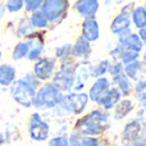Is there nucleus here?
I'll return each instance as SVG.
<instances>
[{
    "label": "nucleus",
    "mask_w": 146,
    "mask_h": 146,
    "mask_svg": "<svg viewBox=\"0 0 146 146\" xmlns=\"http://www.w3.org/2000/svg\"><path fill=\"white\" fill-rule=\"evenodd\" d=\"M137 100L140 101V104H141L142 106H145V105H146V91L137 94Z\"/></svg>",
    "instance_id": "nucleus-38"
},
{
    "label": "nucleus",
    "mask_w": 146,
    "mask_h": 146,
    "mask_svg": "<svg viewBox=\"0 0 146 146\" xmlns=\"http://www.w3.org/2000/svg\"><path fill=\"white\" fill-rule=\"evenodd\" d=\"M122 53H123V48H122L119 44H117V46L113 49V50L110 51V55L113 56V59L115 62H118L119 59H121V55H122Z\"/></svg>",
    "instance_id": "nucleus-35"
},
{
    "label": "nucleus",
    "mask_w": 146,
    "mask_h": 146,
    "mask_svg": "<svg viewBox=\"0 0 146 146\" xmlns=\"http://www.w3.org/2000/svg\"><path fill=\"white\" fill-rule=\"evenodd\" d=\"M118 44L123 49H129V50H133L136 53H140L142 50V48H144V44H142L141 38L139 37V35L137 33H132L129 28L119 35Z\"/></svg>",
    "instance_id": "nucleus-11"
},
{
    "label": "nucleus",
    "mask_w": 146,
    "mask_h": 146,
    "mask_svg": "<svg viewBox=\"0 0 146 146\" xmlns=\"http://www.w3.org/2000/svg\"><path fill=\"white\" fill-rule=\"evenodd\" d=\"M109 66H110V62H109V60H101V62H99V63L96 64L94 68L90 69V71H91L90 74L92 76V77H96V78L103 77V76L105 74L106 72H108Z\"/></svg>",
    "instance_id": "nucleus-25"
},
{
    "label": "nucleus",
    "mask_w": 146,
    "mask_h": 146,
    "mask_svg": "<svg viewBox=\"0 0 146 146\" xmlns=\"http://www.w3.org/2000/svg\"><path fill=\"white\" fill-rule=\"evenodd\" d=\"M146 132V121H141L139 118H133L124 124L122 129L121 141L123 146L131 145L135 140H137L142 133Z\"/></svg>",
    "instance_id": "nucleus-8"
},
{
    "label": "nucleus",
    "mask_w": 146,
    "mask_h": 146,
    "mask_svg": "<svg viewBox=\"0 0 146 146\" xmlns=\"http://www.w3.org/2000/svg\"><path fill=\"white\" fill-rule=\"evenodd\" d=\"M28 51H30V44H28V41H19L12 51L13 60H21V59L26 58L28 55Z\"/></svg>",
    "instance_id": "nucleus-22"
},
{
    "label": "nucleus",
    "mask_w": 146,
    "mask_h": 146,
    "mask_svg": "<svg viewBox=\"0 0 146 146\" xmlns=\"http://www.w3.org/2000/svg\"><path fill=\"white\" fill-rule=\"evenodd\" d=\"M44 0H23V4H25L26 12L28 13H33L36 10H38L42 5Z\"/></svg>",
    "instance_id": "nucleus-29"
},
{
    "label": "nucleus",
    "mask_w": 146,
    "mask_h": 146,
    "mask_svg": "<svg viewBox=\"0 0 146 146\" xmlns=\"http://www.w3.org/2000/svg\"><path fill=\"white\" fill-rule=\"evenodd\" d=\"M99 0H77L74 10L85 18H92L99 10Z\"/></svg>",
    "instance_id": "nucleus-14"
},
{
    "label": "nucleus",
    "mask_w": 146,
    "mask_h": 146,
    "mask_svg": "<svg viewBox=\"0 0 146 146\" xmlns=\"http://www.w3.org/2000/svg\"><path fill=\"white\" fill-rule=\"evenodd\" d=\"M135 108V104L132 100L129 99H123V100H119V103L114 106V119L115 121H121V119L126 118Z\"/></svg>",
    "instance_id": "nucleus-18"
},
{
    "label": "nucleus",
    "mask_w": 146,
    "mask_h": 146,
    "mask_svg": "<svg viewBox=\"0 0 146 146\" xmlns=\"http://www.w3.org/2000/svg\"><path fill=\"white\" fill-rule=\"evenodd\" d=\"M62 98H63V91L59 90L54 83L49 82L38 87V90L36 91V96L32 106L37 110L53 109L60 103Z\"/></svg>",
    "instance_id": "nucleus-2"
},
{
    "label": "nucleus",
    "mask_w": 146,
    "mask_h": 146,
    "mask_svg": "<svg viewBox=\"0 0 146 146\" xmlns=\"http://www.w3.org/2000/svg\"><path fill=\"white\" fill-rule=\"evenodd\" d=\"M9 87L10 96L18 105L23 106V108H31L32 106L37 90H35L31 85H28L23 78L15 80Z\"/></svg>",
    "instance_id": "nucleus-4"
},
{
    "label": "nucleus",
    "mask_w": 146,
    "mask_h": 146,
    "mask_svg": "<svg viewBox=\"0 0 146 146\" xmlns=\"http://www.w3.org/2000/svg\"><path fill=\"white\" fill-rule=\"evenodd\" d=\"M113 82L117 86V88L119 90V92L122 94V96H128L131 94V90H132L131 81H129V78L124 73L113 77Z\"/></svg>",
    "instance_id": "nucleus-19"
},
{
    "label": "nucleus",
    "mask_w": 146,
    "mask_h": 146,
    "mask_svg": "<svg viewBox=\"0 0 146 146\" xmlns=\"http://www.w3.org/2000/svg\"><path fill=\"white\" fill-rule=\"evenodd\" d=\"M111 146H118V145H111Z\"/></svg>",
    "instance_id": "nucleus-44"
},
{
    "label": "nucleus",
    "mask_w": 146,
    "mask_h": 146,
    "mask_svg": "<svg viewBox=\"0 0 146 146\" xmlns=\"http://www.w3.org/2000/svg\"><path fill=\"white\" fill-rule=\"evenodd\" d=\"M139 55H140V53H136V51L129 50V49H123V53H122L119 60H121L122 64L127 66V64L132 63V62H136L139 59Z\"/></svg>",
    "instance_id": "nucleus-26"
},
{
    "label": "nucleus",
    "mask_w": 146,
    "mask_h": 146,
    "mask_svg": "<svg viewBox=\"0 0 146 146\" xmlns=\"http://www.w3.org/2000/svg\"><path fill=\"white\" fill-rule=\"evenodd\" d=\"M28 19H30L31 26L35 27V28H46L49 26L48 18L41 13V10H36V12H33Z\"/></svg>",
    "instance_id": "nucleus-23"
},
{
    "label": "nucleus",
    "mask_w": 146,
    "mask_h": 146,
    "mask_svg": "<svg viewBox=\"0 0 146 146\" xmlns=\"http://www.w3.org/2000/svg\"><path fill=\"white\" fill-rule=\"evenodd\" d=\"M82 146H100V141L95 136H81Z\"/></svg>",
    "instance_id": "nucleus-31"
},
{
    "label": "nucleus",
    "mask_w": 146,
    "mask_h": 146,
    "mask_svg": "<svg viewBox=\"0 0 146 146\" xmlns=\"http://www.w3.org/2000/svg\"><path fill=\"white\" fill-rule=\"evenodd\" d=\"M144 63L146 64V51H145V53H144Z\"/></svg>",
    "instance_id": "nucleus-41"
},
{
    "label": "nucleus",
    "mask_w": 146,
    "mask_h": 146,
    "mask_svg": "<svg viewBox=\"0 0 146 146\" xmlns=\"http://www.w3.org/2000/svg\"><path fill=\"white\" fill-rule=\"evenodd\" d=\"M23 80H25L28 85L32 86L35 90H38V87H40V81L35 77V74H33V73H27V74L23 77Z\"/></svg>",
    "instance_id": "nucleus-33"
},
{
    "label": "nucleus",
    "mask_w": 146,
    "mask_h": 146,
    "mask_svg": "<svg viewBox=\"0 0 146 146\" xmlns=\"http://www.w3.org/2000/svg\"><path fill=\"white\" fill-rule=\"evenodd\" d=\"M0 1H1V0H0Z\"/></svg>",
    "instance_id": "nucleus-46"
},
{
    "label": "nucleus",
    "mask_w": 146,
    "mask_h": 146,
    "mask_svg": "<svg viewBox=\"0 0 146 146\" xmlns=\"http://www.w3.org/2000/svg\"><path fill=\"white\" fill-rule=\"evenodd\" d=\"M128 146H146V132L145 133H142L139 139L135 140V141L132 142L131 145H128Z\"/></svg>",
    "instance_id": "nucleus-37"
},
{
    "label": "nucleus",
    "mask_w": 146,
    "mask_h": 146,
    "mask_svg": "<svg viewBox=\"0 0 146 146\" xmlns=\"http://www.w3.org/2000/svg\"><path fill=\"white\" fill-rule=\"evenodd\" d=\"M124 74L128 78H131V80L137 81L140 78V76L142 74V63L136 60V62H132V63L127 64L126 68H124Z\"/></svg>",
    "instance_id": "nucleus-21"
},
{
    "label": "nucleus",
    "mask_w": 146,
    "mask_h": 146,
    "mask_svg": "<svg viewBox=\"0 0 146 146\" xmlns=\"http://www.w3.org/2000/svg\"><path fill=\"white\" fill-rule=\"evenodd\" d=\"M139 37L141 38L142 44H144V45H146V27H145V28H141V30H140V32H139Z\"/></svg>",
    "instance_id": "nucleus-39"
},
{
    "label": "nucleus",
    "mask_w": 146,
    "mask_h": 146,
    "mask_svg": "<svg viewBox=\"0 0 146 146\" xmlns=\"http://www.w3.org/2000/svg\"><path fill=\"white\" fill-rule=\"evenodd\" d=\"M132 7H133V4L126 5V7L121 10V13L114 17L113 22H111V25H110L111 33L119 36L122 32H124L126 30L129 28V26H131V13H132V10H133V9H131Z\"/></svg>",
    "instance_id": "nucleus-9"
},
{
    "label": "nucleus",
    "mask_w": 146,
    "mask_h": 146,
    "mask_svg": "<svg viewBox=\"0 0 146 146\" xmlns=\"http://www.w3.org/2000/svg\"><path fill=\"white\" fill-rule=\"evenodd\" d=\"M17 72L15 68L10 64H0V86L3 87H9L15 81Z\"/></svg>",
    "instance_id": "nucleus-17"
},
{
    "label": "nucleus",
    "mask_w": 146,
    "mask_h": 146,
    "mask_svg": "<svg viewBox=\"0 0 146 146\" xmlns=\"http://www.w3.org/2000/svg\"><path fill=\"white\" fill-rule=\"evenodd\" d=\"M5 12H7V8H5V4H3V3H0V18L4 17Z\"/></svg>",
    "instance_id": "nucleus-40"
},
{
    "label": "nucleus",
    "mask_w": 146,
    "mask_h": 146,
    "mask_svg": "<svg viewBox=\"0 0 146 146\" xmlns=\"http://www.w3.org/2000/svg\"><path fill=\"white\" fill-rule=\"evenodd\" d=\"M109 114L100 109L81 117L74 124V129L81 136H99L109 128Z\"/></svg>",
    "instance_id": "nucleus-1"
},
{
    "label": "nucleus",
    "mask_w": 146,
    "mask_h": 146,
    "mask_svg": "<svg viewBox=\"0 0 146 146\" xmlns=\"http://www.w3.org/2000/svg\"><path fill=\"white\" fill-rule=\"evenodd\" d=\"M144 8H145V9H146V3H145V7H144Z\"/></svg>",
    "instance_id": "nucleus-43"
},
{
    "label": "nucleus",
    "mask_w": 146,
    "mask_h": 146,
    "mask_svg": "<svg viewBox=\"0 0 146 146\" xmlns=\"http://www.w3.org/2000/svg\"><path fill=\"white\" fill-rule=\"evenodd\" d=\"M68 140H69V146H82L81 145V135L77 133L76 131L68 137Z\"/></svg>",
    "instance_id": "nucleus-34"
},
{
    "label": "nucleus",
    "mask_w": 146,
    "mask_h": 146,
    "mask_svg": "<svg viewBox=\"0 0 146 146\" xmlns=\"http://www.w3.org/2000/svg\"><path fill=\"white\" fill-rule=\"evenodd\" d=\"M48 146H69V140L67 136H55L48 141Z\"/></svg>",
    "instance_id": "nucleus-30"
},
{
    "label": "nucleus",
    "mask_w": 146,
    "mask_h": 146,
    "mask_svg": "<svg viewBox=\"0 0 146 146\" xmlns=\"http://www.w3.org/2000/svg\"><path fill=\"white\" fill-rule=\"evenodd\" d=\"M90 53H91L90 42L87 40H85L82 36L77 37L74 45L72 46V55L77 59H83V58H87Z\"/></svg>",
    "instance_id": "nucleus-16"
},
{
    "label": "nucleus",
    "mask_w": 146,
    "mask_h": 146,
    "mask_svg": "<svg viewBox=\"0 0 146 146\" xmlns=\"http://www.w3.org/2000/svg\"><path fill=\"white\" fill-rule=\"evenodd\" d=\"M88 95L86 92H69L63 95L60 103L55 106L62 113L66 114H82L85 111L86 106L88 105Z\"/></svg>",
    "instance_id": "nucleus-3"
},
{
    "label": "nucleus",
    "mask_w": 146,
    "mask_h": 146,
    "mask_svg": "<svg viewBox=\"0 0 146 146\" xmlns=\"http://www.w3.org/2000/svg\"><path fill=\"white\" fill-rule=\"evenodd\" d=\"M68 7V0H44L40 9L49 22H56L67 14Z\"/></svg>",
    "instance_id": "nucleus-7"
},
{
    "label": "nucleus",
    "mask_w": 146,
    "mask_h": 146,
    "mask_svg": "<svg viewBox=\"0 0 146 146\" xmlns=\"http://www.w3.org/2000/svg\"><path fill=\"white\" fill-rule=\"evenodd\" d=\"M1 56H3V53H1V50H0V60H1Z\"/></svg>",
    "instance_id": "nucleus-42"
},
{
    "label": "nucleus",
    "mask_w": 146,
    "mask_h": 146,
    "mask_svg": "<svg viewBox=\"0 0 146 146\" xmlns=\"http://www.w3.org/2000/svg\"><path fill=\"white\" fill-rule=\"evenodd\" d=\"M32 32V26L30 23L28 18H22L18 23V27L15 28V35L17 37L22 38V37H27L30 33Z\"/></svg>",
    "instance_id": "nucleus-24"
},
{
    "label": "nucleus",
    "mask_w": 146,
    "mask_h": 146,
    "mask_svg": "<svg viewBox=\"0 0 146 146\" xmlns=\"http://www.w3.org/2000/svg\"><path fill=\"white\" fill-rule=\"evenodd\" d=\"M27 131L31 140L36 142H44L50 136V126L48 122L44 121L38 111H35L30 115L27 122Z\"/></svg>",
    "instance_id": "nucleus-5"
},
{
    "label": "nucleus",
    "mask_w": 146,
    "mask_h": 146,
    "mask_svg": "<svg viewBox=\"0 0 146 146\" xmlns=\"http://www.w3.org/2000/svg\"><path fill=\"white\" fill-rule=\"evenodd\" d=\"M108 71L113 77H115V76H118V74H122L124 71V68H123V64H122L121 62H115L114 64H110V66H109Z\"/></svg>",
    "instance_id": "nucleus-32"
},
{
    "label": "nucleus",
    "mask_w": 146,
    "mask_h": 146,
    "mask_svg": "<svg viewBox=\"0 0 146 146\" xmlns=\"http://www.w3.org/2000/svg\"><path fill=\"white\" fill-rule=\"evenodd\" d=\"M121 98H122V94L119 92L118 88L110 87L108 90V92L103 96V99L99 101V105H100L105 111L111 110V109H114V106L119 103Z\"/></svg>",
    "instance_id": "nucleus-15"
},
{
    "label": "nucleus",
    "mask_w": 146,
    "mask_h": 146,
    "mask_svg": "<svg viewBox=\"0 0 146 146\" xmlns=\"http://www.w3.org/2000/svg\"><path fill=\"white\" fill-rule=\"evenodd\" d=\"M100 36V27L95 18H85L82 22V37L88 42L96 41Z\"/></svg>",
    "instance_id": "nucleus-13"
},
{
    "label": "nucleus",
    "mask_w": 146,
    "mask_h": 146,
    "mask_svg": "<svg viewBox=\"0 0 146 146\" xmlns=\"http://www.w3.org/2000/svg\"><path fill=\"white\" fill-rule=\"evenodd\" d=\"M144 108H145V110H146V105H145V106H144Z\"/></svg>",
    "instance_id": "nucleus-45"
},
{
    "label": "nucleus",
    "mask_w": 146,
    "mask_h": 146,
    "mask_svg": "<svg viewBox=\"0 0 146 146\" xmlns=\"http://www.w3.org/2000/svg\"><path fill=\"white\" fill-rule=\"evenodd\" d=\"M109 88H110V81L106 77H99L98 80L92 83V86L90 87L88 99H90L91 101H94V103L99 104V101L108 92Z\"/></svg>",
    "instance_id": "nucleus-12"
},
{
    "label": "nucleus",
    "mask_w": 146,
    "mask_h": 146,
    "mask_svg": "<svg viewBox=\"0 0 146 146\" xmlns=\"http://www.w3.org/2000/svg\"><path fill=\"white\" fill-rule=\"evenodd\" d=\"M135 91H136V94L146 91V80H137V83L135 86Z\"/></svg>",
    "instance_id": "nucleus-36"
},
{
    "label": "nucleus",
    "mask_w": 146,
    "mask_h": 146,
    "mask_svg": "<svg viewBox=\"0 0 146 146\" xmlns=\"http://www.w3.org/2000/svg\"><path fill=\"white\" fill-rule=\"evenodd\" d=\"M132 22L139 30L146 27V9L144 7H137L132 10Z\"/></svg>",
    "instance_id": "nucleus-20"
},
{
    "label": "nucleus",
    "mask_w": 146,
    "mask_h": 146,
    "mask_svg": "<svg viewBox=\"0 0 146 146\" xmlns=\"http://www.w3.org/2000/svg\"><path fill=\"white\" fill-rule=\"evenodd\" d=\"M56 60L54 58H41L33 66V74L38 81H48L54 74Z\"/></svg>",
    "instance_id": "nucleus-10"
},
{
    "label": "nucleus",
    "mask_w": 146,
    "mask_h": 146,
    "mask_svg": "<svg viewBox=\"0 0 146 146\" xmlns=\"http://www.w3.org/2000/svg\"><path fill=\"white\" fill-rule=\"evenodd\" d=\"M77 64L71 62V59L64 58L62 63L60 71H58L54 74L53 82L60 91H71L74 83V71Z\"/></svg>",
    "instance_id": "nucleus-6"
},
{
    "label": "nucleus",
    "mask_w": 146,
    "mask_h": 146,
    "mask_svg": "<svg viewBox=\"0 0 146 146\" xmlns=\"http://www.w3.org/2000/svg\"><path fill=\"white\" fill-rule=\"evenodd\" d=\"M25 4H23V0H7L5 3V8H7V12L9 13H18L23 9Z\"/></svg>",
    "instance_id": "nucleus-27"
},
{
    "label": "nucleus",
    "mask_w": 146,
    "mask_h": 146,
    "mask_svg": "<svg viewBox=\"0 0 146 146\" xmlns=\"http://www.w3.org/2000/svg\"><path fill=\"white\" fill-rule=\"evenodd\" d=\"M71 54H72V45L71 44H64V45L56 48V50H55V56L58 59L68 58Z\"/></svg>",
    "instance_id": "nucleus-28"
}]
</instances>
